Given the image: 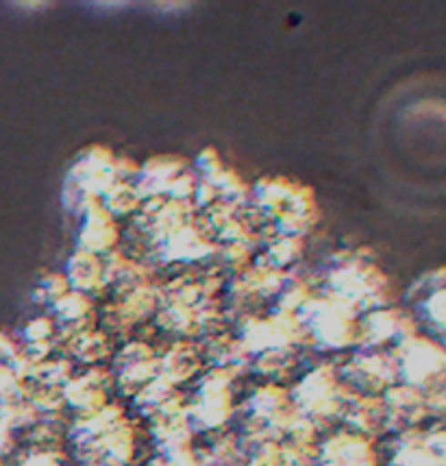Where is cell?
<instances>
[{"mask_svg":"<svg viewBox=\"0 0 446 466\" xmlns=\"http://www.w3.org/2000/svg\"><path fill=\"white\" fill-rule=\"evenodd\" d=\"M370 449L360 438H338L325 449V466H370Z\"/></svg>","mask_w":446,"mask_h":466,"instance_id":"obj_1","label":"cell"}]
</instances>
